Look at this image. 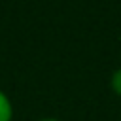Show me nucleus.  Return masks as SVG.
<instances>
[{
    "label": "nucleus",
    "mask_w": 121,
    "mask_h": 121,
    "mask_svg": "<svg viewBox=\"0 0 121 121\" xmlns=\"http://www.w3.org/2000/svg\"><path fill=\"white\" fill-rule=\"evenodd\" d=\"M112 89L117 96H121V68H117L112 74Z\"/></svg>",
    "instance_id": "obj_2"
},
{
    "label": "nucleus",
    "mask_w": 121,
    "mask_h": 121,
    "mask_svg": "<svg viewBox=\"0 0 121 121\" xmlns=\"http://www.w3.org/2000/svg\"><path fill=\"white\" fill-rule=\"evenodd\" d=\"M38 121H59V119H55V117H43V119H38Z\"/></svg>",
    "instance_id": "obj_3"
},
{
    "label": "nucleus",
    "mask_w": 121,
    "mask_h": 121,
    "mask_svg": "<svg viewBox=\"0 0 121 121\" xmlns=\"http://www.w3.org/2000/svg\"><path fill=\"white\" fill-rule=\"evenodd\" d=\"M13 119V106L11 100L4 91H0V121H11Z\"/></svg>",
    "instance_id": "obj_1"
}]
</instances>
